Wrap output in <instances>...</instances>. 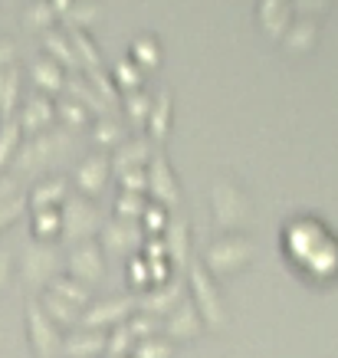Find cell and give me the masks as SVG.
I'll use <instances>...</instances> for the list:
<instances>
[{
    "mask_svg": "<svg viewBox=\"0 0 338 358\" xmlns=\"http://www.w3.org/2000/svg\"><path fill=\"white\" fill-rule=\"evenodd\" d=\"M210 207H214V217L227 234H237L240 227H247L253 217V204L247 191L230 178H217L210 187Z\"/></svg>",
    "mask_w": 338,
    "mask_h": 358,
    "instance_id": "1",
    "label": "cell"
},
{
    "mask_svg": "<svg viewBox=\"0 0 338 358\" xmlns=\"http://www.w3.org/2000/svg\"><path fill=\"white\" fill-rule=\"evenodd\" d=\"M102 227V210L92 197L86 194H69L59 204V237L69 243H82L92 240L96 230Z\"/></svg>",
    "mask_w": 338,
    "mask_h": 358,
    "instance_id": "2",
    "label": "cell"
},
{
    "mask_svg": "<svg viewBox=\"0 0 338 358\" xmlns=\"http://www.w3.org/2000/svg\"><path fill=\"white\" fill-rule=\"evenodd\" d=\"M253 240L247 234H227V237H217L204 253V270L207 273H237L243 270L247 263L253 260Z\"/></svg>",
    "mask_w": 338,
    "mask_h": 358,
    "instance_id": "3",
    "label": "cell"
},
{
    "mask_svg": "<svg viewBox=\"0 0 338 358\" xmlns=\"http://www.w3.org/2000/svg\"><path fill=\"white\" fill-rule=\"evenodd\" d=\"M187 280H191V289H194L200 319L210 322L214 329H223V322H227V309H223V303H220V293H217V286H214V276H210L200 263H194L191 273H187Z\"/></svg>",
    "mask_w": 338,
    "mask_h": 358,
    "instance_id": "4",
    "label": "cell"
},
{
    "mask_svg": "<svg viewBox=\"0 0 338 358\" xmlns=\"http://www.w3.org/2000/svg\"><path fill=\"white\" fill-rule=\"evenodd\" d=\"M23 280L30 282V286H50V282L59 276V253H56L53 243H43V240H36L30 247L23 250Z\"/></svg>",
    "mask_w": 338,
    "mask_h": 358,
    "instance_id": "5",
    "label": "cell"
},
{
    "mask_svg": "<svg viewBox=\"0 0 338 358\" xmlns=\"http://www.w3.org/2000/svg\"><path fill=\"white\" fill-rule=\"evenodd\" d=\"M148 194L154 197L152 204H161L164 210L181 201V185H177V178H175V171H171L164 152H154L152 162H148Z\"/></svg>",
    "mask_w": 338,
    "mask_h": 358,
    "instance_id": "6",
    "label": "cell"
},
{
    "mask_svg": "<svg viewBox=\"0 0 338 358\" xmlns=\"http://www.w3.org/2000/svg\"><path fill=\"white\" fill-rule=\"evenodd\" d=\"M27 329H30V342L40 358H53L63 348L59 332H56V322H50V315L40 309V303L27 306Z\"/></svg>",
    "mask_w": 338,
    "mask_h": 358,
    "instance_id": "7",
    "label": "cell"
},
{
    "mask_svg": "<svg viewBox=\"0 0 338 358\" xmlns=\"http://www.w3.org/2000/svg\"><path fill=\"white\" fill-rule=\"evenodd\" d=\"M98 276H102V247H98L96 240H82L69 253V280L89 286Z\"/></svg>",
    "mask_w": 338,
    "mask_h": 358,
    "instance_id": "8",
    "label": "cell"
},
{
    "mask_svg": "<svg viewBox=\"0 0 338 358\" xmlns=\"http://www.w3.org/2000/svg\"><path fill=\"white\" fill-rule=\"evenodd\" d=\"M109 178H112V164H109V155L105 152L86 155V158L76 164V185L86 197H96L102 187L109 185Z\"/></svg>",
    "mask_w": 338,
    "mask_h": 358,
    "instance_id": "9",
    "label": "cell"
},
{
    "mask_svg": "<svg viewBox=\"0 0 338 358\" xmlns=\"http://www.w3.org/2000/svg\"><path fill=\"white\" fill-rule=\"evenodd\" d=\"M152 141L148 138H125L115 148V152L109 155V164L115 174H125V171H138V168H148V162H152Z\"/></svg>",
    "mask_w": 338,
    "mask_h": 358,
    "instance_id": "10",
    "label": "cell"
},
{
    "mask_svg": "<svg viewBox=\"0 0 338 358\" xmlns=\"http://www.w3.org/2000/svg\"><path fill=\"white\" fill-rule=\"evenodd\" d=\"M145 240L138 220H122V217H112L105 227H102V243L109 253H128L135 250L138 243Z\"/></svg>",
    "mask_w": 338,
    "mask_h": 358,
    "instance_id": "11",
    "label": "cell"
},
{
    "mask_svg": "<svg viewBox=\"0 0 338 358\" xmlns=\"http://www.w3.org/2000/svg\"><path fill=\"white\" fill-rule=\"evenodd\" d=\"M66 197H69V181H66L63 174H50V178L33 185V191L27 194V204L33 210H56Z\"/></svg>",
    "mask_w": 338,
    "mask_h": 358,
    "instance_id": "12",
    "label": "cell"
},
{
    "mask_svg": "<svg viewBox=\"0 0 338 358\" xmlns=\"http://www.w3.org/2000/svg\"><path fill=\"white\" fill-rule=\"evenodd\" d=\"M17 119H20V129L30 131V135H36V131H43L53 125L56 119V102L50 96H43V92H36V96L23 106V112H17Z\"/></svg>",
    "mask_w": 338,
    "mask_h": 358,
    "instance_id": "13",
    "label": "cell"
},
{
    "mask_svg": "<svg viewBox=\"0 0 338 358\" xmlns=\"http://www.w3.org/2000/svg\"><path fill=\"white\" fill-rule=\"evenodd\" d=\"M283 40L286 50H293V53H306L309 46H316L318 40V17H293V23L286 27V33L279 36Z\"/></svg>",
    "mask_w": 338,
    "mask_h": 358,
    "instance_id": "14",
    "label": "cell"
},
{
    "mask_svg": "<svg viewBox=\"0 0 338 358\" xmlns=\"http://www.w3.org/2000/svg\"><path fill=\"white\" fill-rule=\"evenodd\" d=\"M131 313V303L128 299H105V303H96L92 309H89L86 315H82V322H86L89 332H96V329H105V326H115V322H122L125 315Z\"/></svg>",
    "mask_w": 338,
    "mask_h": 358,
    "instance_id": "15",
    "label": "cell"
},
{
    "mask_svg": "<svg viewBox=\"0 0 338 358\" xmlns=\"http://www.w3.org/2000/svg\"><path fill=\"white\" fill-rule=\"evenodd\" d=\"M63 89H66V99L79 102L89 115H98V119H102V115H109V112H112V106H105V102L98 99V92L86 83V76H69L63 83Z\"/></svg>",
    "mask_w": 338,
    "mask_h": 358,
    "instance_id": "16",
    "label": "cell"
},
{
    "mask_svg": "<svg viewBox=\"0 0 338 358\" xmlns=\"http://www.w3.org/2000/svg\"><path fill=\"white\" fill-rule=\"evenodd\" d=\"M293 0H260V7H256V17L260 23L266 27V33H273V36H283L286 27L293 23Z\"/></svg>",
    "mask_w": 338,
    "mask_h": 358,
    "instance_id": "17",
    "label": "cell"
},
{
    "mask_svg": "<svg viewBox=\"0 0 338 358\" xmlns=\"http://www.w3.org/2000/svg\"><path fill=\"white\" fill-rule=\"evenodd\" d=\"M200 332V313L194 303H177L168 319V336L171 338H194Z\"/></svg>",
    "mask_w": 338,
    "mask_h": 358,
    "instance_id": "18",
    "label": "cell"
},
{
    "mask_svg": "<svg viewBox=\"0 0 338 358\" xmlns=\"http://www.w3.org/2000/svg\"><path fill=\"white\" fill-rule=\"evenodd\" d=\"M30 76H33V83L40 86V92H43V96L59 92V89H63V83H66L63 66L56 63V59H50V56H40V59L30 66Z\"/></svg>",
    "mask_w": 338,
    "mask_h": 358,
    "instance_id": "19",
    "label": "cell"
},
{
    "mask_svg": "<svg viewBox=\"0 0 338 358\" xmlns=\"http://www.w3.org/2000/svg\"><path fill=\"white\" fill-rule=\"evenodd\" d=\"M43 50L50 59H56L59 66H69V69H79V59H76V50L69 43L66 30H46L43 33Z\"/></svg>",
    "mask_w": 338,
    "mask_h": 358,
    "instance_id": "20",
    "label": "cell"
},
{
    "mask_svg": "<svg viewBox=\"0 0 338 358\" xmlns=\"http://www.w3.org/2000/svg\"><path fill=\"white\" fill-rule=\"evenodd\" d=\"M17 99H20V69L13 63L0 69V119L17 115Z\"/></svg>",
    "mask_w": 338,
    "mask_h": 358,
    "instance_id": "21",
    "label": "cell"
},
{
    "mask_svg": "<svg viewBox=\"0 0 338 358\" xmlns=\"http://www.w3.org/2000/svg\"><path fill=\"white\" fill-rule=\"evenodd\" d=\"M66 36H69V43L76 50V59L79 66H86L89 69H102V53H98V46L92 43V36L86 30H76V27H66Z\"/></svg>",
    "mask_w": 338,
    "mask_h": 358,
    "instance_id": "22",
    "label": "cell"
},
{
    "mask_svg": "<svg viewBox=\"0 0 338 358\" xmlns=\"http://www.w3.org/2000/svg\"><path fill=\"white\" fill-rule=\"evenodd\" d=\"M20 141H23L20 119H17V115L0 119V171H7V164H10V158L17 155Z\"/></svg>",
    "mask_w": 338,
    "mask_h": 358,
    "instance_id": "23",
    "label": "cell"
},
{
    "mask_svg": "<svg viewBox=\"0 0 338 358\" xmlns=\"http://www.w3.org/2000/svg\"><path fill=\"white\" fill-rule=\"evenodd\" d=\"M148 131H152L154 141H164L168 135V125H171V92H158L152 96V112H148Z\"/></svg>",
    "mask_w": 338,
    "mask_h": 358,
    "instance_id": "24",
    "label": "cell"
},
{
    "mask_svg": "<svg viewBox=\"0 0 338 358\" xmlns=\"http://www.w3.org/2000/svg\"><path fill=\"white\" fill-rule=\"evenodd\" d=\"M125 138H128V129L122 125V119H115V115H102V119H96L92 141H96L98 148H119Z\"/></svg>",
    "mask_w": 338,
    "mask_h": 358,
    "instance_id": "25",
    "label": "cell"
},
{
    "mask_svg": "<svg viewBox=\"0 0 338 358\" xmlns=\"http://www.w3.org/2000/svg\"><path fill=\"white\" fill-rule=\"evenodd\" d=\"M131 63L138 66V69H154V66L161 63V43H158V36L152 33H142L135 43H131Z\"/></svg>",
    "mask_w": 338,
    "mask_h": 358,
    "instance_id": "26",
    "label": "cell"
},
{
    "mask_svg": "<svg viewBox=\"0 0 338 358\" xmlns=\"http://www.w3.org/2000/svg\"><path fill=\"white\" fill-rule=\"evenodd\" d=\"M164 234H168V253L175 257V263L177 266H184L187 263V220L184 217H171L168 224H164Z\"/></svg>",
    "mask_w": 338,
    "mask_h": 358,
    "instance_id": "27",
    "label": "cell"
},
{
    "mask_svg": "<svg viewBox=\"0 0 338 358\" xmlns=\"http://www.w3.org/2000/svg\"><path fill=\"white\" fill-rule=\"evenodd\" d=\"M105 348V336H98V332H79V336H73L69 342H63V352L69 358H96L98 352Z\"/></svg>",
    "mask_w": 338,
    "mask_h": 358,
    "instance_id": "28",
    "label": "cell"
},
{
    "mask_svg": "<svg viewBox=\"0 0 338 358\" xmlns=\"http://www.w3.org/2000/svg\"><path fill=\"white\" fill-rule=\"evenodd\" d=\"M50 293H56L63 303L73 306V309L89 306V286H82V282H76V280H69V276H56V280L50 282Z\"/></svg>",
    "mask_w": 338,
    "mask_h": 358,
    "instance_id": "29",
    "label": "cell"
},
{
    "mask_svg": "<svg viewBox=\"0 0 338 358\" xmlns=\"http://www.w3.org/2000/svg\"><path fill=\"white\" fill-rule=\"evenodd\" d=\"M98 17H102L98 0H73V3H69V10L63 13L66 27H76V30H86L89 23H96Z\"/></svg>",
    "mask_w": 338,
    "mask_h": 358,
    "instance_id": "30",
    "label": "cell"
},
{
    "mask_svg": "<svg viewBox=\"0 0 338 358\" xmlns=\"http://www.w3.org/2000/svg\"><path fill=\"white\" fill-rule=\"evenodd\" d=\"M177 303H181V286H177V282H164V286H158V289L148 293L145 309L152 315H161V313H168V309H175Z\"/></svg>",
    "mask_w": 338,
    "mask_h": 358,
    "instance_id": "31",
    "label": "cell"
},
{
    "mask_svg": "<svg viewBox=\"0 0 338 358\" xmlns=\"http://www.w3.org/2000/svg\"><path fill=\"white\" fill-rule=\"evenodd\" d=\"M112 83H115V89H125V92H131V89H142V69L131 63V59H119L115 63V69L109 73Z\"/></svg>",
    "mask_w": 338,
    "mask_h": 358,
    "instance_id": "32",
    "label": "cell"
},
{
    "mask_svg": "<svg viewBox=\"0 0 338 358\" xmlns=\"http://www.w3.org/2000/svg\"><path fill=\"white\" fill-rule=\"evenodd\" d=\"M33 234L43 243L59 237V207L56 210H33Z\"/></svg>",
    "mask_w": 338,
    "mask_h": 358,
    "instance_id": "33",
    "label": "cell"
},
{
    "mask_svg": "<svg viewBox=\"0 0 338 358\" xmlns=\"http://www.w3.org/2000/svg\"><path fill=\"white\" fill-rule=\"evenodd\" d=\"M119 106H125V112L131 115V122H148V112H152V96L145 89H131L122 96Z\"/></svg>",
    "mask_w": 338,
    "mask_h": 358,
    "instance_id": "34",
    "label": "cell"
},
{
    "mask_svg": "<svg viewBox=\"0 0 338 358\" xmlns=\"http://www.w3.org/2000/svg\"><path fill=\"white\" fill-rule=\"evenodd\" d=\"M145 207H148V197H145V194L122 191L119 201H115V217H122V220H142Z\"/></svg>",
    "mask_w": 338,
    "mask_h": 358,
    "instance_id": "35",
    "label": "cell"
},
{
    "mask_svg": "<svg viewBox=\"0 0 338 358\" xmlns=\"http://www.w3.org/2000/svg\"><path fill=\"white\" fill-rule=\"evenodd\" d=\"M53 20H56V10L46 3V0H33L30 7H27V27L33 30H53Z\"/></svg>",
    "mask_w": 338,
    "mask_h": 358,
    "instance_id": "36",
    "label": "cell"
},
{
    "mask_svg": "<svg viewBox=\"0 0 338 358\" xmlns=\"http://www.w3.org/2000/svg\"><path fill=\"white\" fill-rule=\"evenodd\" d=\"M56 119L63 122L66 129H76V125L89 122V112L79 102H73V99H63V102H56Z\"/></svg>",
    "mask_w": 338,
    "mask_h": 358,
    "instance_id": "37",
    "label": "cell"
},
{
    "mask_svg": "<svg viewBox=\"0 0 338 358\" xmlns=\"http://www.w3.org/2000/svg\"><path fill=\"white\" fill-rule=\"evenodd\" d=\"M171 342H164V338H142L138 348H135V358H171Z\"/></svg>",
    "mask_w": 338,
    "mask_h": 358,
    "instance_id": "38",
    "label": "cell"
},
{
    "mask_svg": "<svg viewBox=\"0 0 338 358\" xmlns=\"http://www.w3.org/2000/svg\"><path fill=\"white\" fill-rule=\"evenodd\" d=\"M122 191H131V194H145L148 191V168H138V171H125L119 174Z\"/></svg>",
    "mask_w": 338,
    "mask_h": 358,
    "instance_id": "39",
    "label": "cell"
},
{
    "mask_svg": "<svg viewBox=\"0 0 338 358\" xmlns=\"http://www.w3.org/2000/svg\"><path fill=\"white\" fill-rule=\"evenodd\" d=\"M131 342H135V336L128 332V326H122L112 332V338H105V348L112 352V358H122L131 348Z\"/></svg>",
    "mask_w": 338,
    "mask_h": 358,
    "instance_id": "40",
    "label": "cell"
},
{
    "mask_svg": "<svg viewBox=\"0 0 338 358\" xmlns=\"http://www.w3.org/2000/svg\"><path fill=\"white\" fill-rule=\"evenodd\" d=\"M23 210H27V197H13V201H7V204H0V230L3 227H10L13 220L20 217Z\"/></svg>",
    "mask_w": 338,
    "mask_h": 358,
    "instance_id": "41",
    "label": "cell"
},
{
    "mask_svg": "<svg viewBox=\"0 0 338 358\" xmlns=\"http://www.w3.org/2000/svg\"><path fill=\"white\" fill-rule=\"evenodd\" d=\"M13 197H20V178H13L10 171H0V204H7Z\"/></svg>",
    "mask_w": 338,
    "mask_h": 358,
    "instance_id": "42",
    "label": "cell"
},
{
    "mask_svg": "<svg viewBox=\"0 0 338 358\" xmlns=\"http://www.w3.org/2000/svg\"><path fill=\"white\" fill-rule=\"evenodd\" d=\"M154 329H158V319H154V315H138V319H131L128 322V332L135 338H145V336L152 338Z\"/></svg>",
    "mask_w": 338,
    "mask_h": 358,
    "instance_id": "43",
    "label": "cell"
},
{
    "mask_svg": "<svg viewBox=\"0 0 338 358\" xmlns=\"http://www.w3.org/2000/svg\"><path fill=\"white\" fill-rule=\"evenodd\" d=\"M164 214H168V210H164L161 204H152V201H148V207H145V224H148V230H164V224H168V217H164Z\"/></svg>",
    "mask_w": 338,
    "mask_h": 358,
    "instance_id": "44",
    "label": "cell"
},
{
    "mask_svg": "<svg viewBox=\"0 0 338 358\" xmlns=\"http://www.w3.org/2000/svg\"><path fill=\"white\" fill-rule=\"evenodd\" d=\"M13 63H17V46L0 36V69H7V66H13Z\"/></svg>",
    "mask_w": 338,
    "mask_h": 358,
    "instance_id": "45",
    "label": "cell"
},
{
    "mask_svg": "<svg viewBox=\"0 0 338 358\" xmlns=\"http://www.w3.org/2000/svg\"><path fill=\"white\" fill-rule=\"evenodd\" d=\"M10 276H13V257L7 250H0V289L10 282Z\"/></svg>",
    "mask_w": 338,
    "mask_h": 358,
    "instance_id": "46",
    "label": "cell"
},
{
    "mask_svg": "<svg viewBox=\"0 0 338 358\" xmlns=\"http://www.w3.org/2000/svg\"><path fill=\"white\" fill-rule=\"evenodd\" d=\"M46 3L56 10V17H63V13L69 10V3H73V0H46Z\"/></svg>",
    "mask_w": 338,
    "mask_h": 358,
    "instance_id": "47",
    "label": "cell"
}]
</instances>
